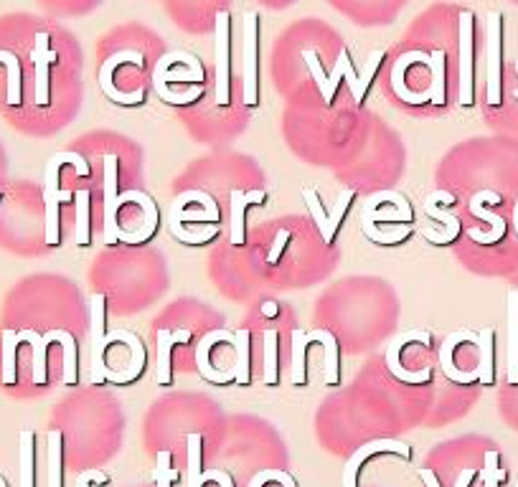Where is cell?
<instances>
[{
  "label": "cell",
  "instance_id": "2e32d148",
  "mask_svg": "<svg viewBox=\"0 0 518 487\" xmlns=\"http://www.w3.org/2000/svg\"><path fill=\"white\" fill-rule=\"evenodd\" d=\"M234 345H237V384L249 386L252 384V335L249 330H239L237 338H234Z\"/></svg>",
  "mask_w": 518,
  "mask_h": 487
},
{
  "label": "cell",
  "instance_id": "1f68e13d",
  "mask_svg": "<svg viewBox=\"0 0 518 487\" xmlns=\"http://www.w3.org/2000/svg\"><path fill=\"white\" fill-rule=\"evenodd\" d=\"M430 201H442V206H452V203H455V196H450V193H445V191H437V193H432Z\"/></svg>",
  "mask_w": 518,
  "mask_h": 487
},
{
  "label": "cell",
  "instance_id": "83f0119b",
  "mask_svg": "<svg viewBox=\"0 0 518 487\" xmlns=\"http://www.w3.org/2000/svg\"><path fill=\"white\" fill-rule=\"evenodd\" d=\"M384 51H374V54H371V59H369V64H366V69H364V77L359 79V104L364 102L366 99V94H369V87H371V79L376 77V72H379V66H381V61H384Z\"/></svg>",
  "mask_w": 518,
  "mask_h": 487
},
{
  "label": "cell",
  "instance_id": "7402d4cb",
  "mask_svg": "<svg viewBox=\"0 0 518 487\" xmlns=\"http://www.w3.org/2000/svg\"><path fill=\"white\" fill-rule=\"evenodd\" d=\"M0 64H6L8 69V104L18 107L21 104V89H23V74L21 61L11 51H0Z\"/></svg>",
  "mask_w": 518,
  "mask_h": 487
},
{
  "label": "cell",
  "instance_id": "e0dca14e",
  "mask_svg": "<svg viewBox=\"0 0 518 487\" xmlns=\"http://www.w3.org/2000/svg\"><path fill=\"white\" fill-rule=\"evenodd\" d=\"M18 338L16 330H3V386H16L18 384Z\"/></svg>",
  "mask_w": 518,
  "mask_h": 487
},
{
  "label": "cell",
  "instance_id": "8992f818",
  "mask_svg": "<svg viewBox=\"0 0 518 487\" xmlns=\"http://www.w3.org/2000/svg\"><path fill=\"white\" fill-rule=\"evenodd\" d=\"M473 31H475V18L473 13L465 11L463 16H460V104H463V107H470L475 99Z\"/></svg>",
  "mask_w": 518,
  "mask_h": 487
},
{
  "label": "cell",
  "instance_id": "4316f807",
  "mask_svg": "<svg viewBox=\"0 0 518 487\" xmlns=\"http://www.w3.org/2000/svg\"><path fill=\"white\" fill-rule=\"evenodd\" d=\"M432 102L445 104V54L435 51L432 54Z\"/></svg>",
  "mask_w": 518,
  "mask_h": 487
},
{
  "label": "cell",
  "instance_id": "ac0fdd59",
  "mask_svg": "<svg viewBox=\"0 0 518 487\" xmlns=\"http://www.w3.org/2000/svg\"><path fill=\"white\" fill-rule=\"evenodd\" d=\"M470 214L478 216V219H483V221H488V224H493V234H480V231L470 229V239L480 241V244H493V241H498L503 234H506V224H503L501 216L491 214V211H485V208L480 206L478 196H475L473 203H470Z\"/></svg>",
  "mask_w": 518,
  "mask_h": 487
},
{
  "label": "cell",
  "instance_id": "44dd1931",
  "mask_svg": "<svg viewBox=\"0 0 518 487\" xmlns=\"http://www.w3.org/2000/svg\"><path fill=\"white\" fill-rule=\"evenodd\" d=\"M353 201H356V191H346L341 198H338L336 208H333V214L328 216L326 229L320 231V234H323V239H326L328 247H333V244H336V236H338V231H341L343 219H346V214L351 211Z\"/></svg>",
  "mask_w": 518,
  "mask_h": 487
},
{
  "label": "cell",
  "instance_id": "30bf717a",
  "mask_svg": "<svg viewBox=\"0 0 518 487\" xmlns=\"http://www.w3.org/2000/svg\"><path fill=\"white\" fill-rule=\"evenodd\" d=\"M267 198L265 191H254V193H242L239 188L232 191V244L234 247H244L247 244V224H244V216H247V208L252 203H259Z\"/></svg>",
  "mask_w": 518,
  "mask_h": 487
},
{
  "label": "cell",
  "instance_id": "d6986e66",
  "mask_svg": "<svg viewBox=\"0 0 518 487\" xmlns=\"http://www.w3.org/2000/svg\"><path fill=\"white\" fill-rule=\"evenodd\" d=\"M64 480V437L59 429L49 432V487H61Z\"/></svg>",
  "mask_w": 518,
  "mask_h": 487
},
{
  "label": "cell",
  "instance_id": "d6a6232c",
  "mask_svg": "<svg viewBox=\"0 0 518 487\" xmlns=\"http://www.w3.org/2000/svg\"><path fill=\"white\" fill-rule=\"evenodd\" d=\"M277 312H280L277 302H265V305H262V315H265V318H277Z\"/></svg>",
  "mask_w": 518,
  "mask_h": 487
},
{
  "label": "cell",
  "instance_id": "7a4b0ae2",
  "mask_svg": "<svg viewBox=\"0 0 518 487\" xmlns=\"http://www.w3.org/2000/svg\"><path fill=\"white\" fill-rule=\"evenodd\" d=\"M303 56H305V61H308L310 72H313L315 82H318L320 94H323L326 104H333V97H336V89H338V84H341V79H346V84L351 87V92H353V99L359 102V94H361L359 92V77H356V72H353L351 56H348L346 46H343L341 54H338V61H336V66H333L331 77H326V74H323V66H320L315 51H305Z\"/></svg>",
  "mask_w": 518,
  "mask_h": 487
},
{
  "label": "cell",
  "instance_id": "603a6c76",
  "mask_svg": "<svg viewBox=\"0 0 518 487\" xmlns=\"http://www.w3.org/2000/svg\"><path fill=\"white\" fill-rule=\"evenodd\" d=\"M280 333L277 330H267L265 333V381L267 386L280 384V361H277V351H280Z\"/></svg>",
  "mask_w": 518,
  "mask_h": 487
},
{
  "label": "cell",
  "instance_id": "484cf974",
  "mask_svg": "<svg viewBox=\"0 0 518 487\" xmlns=\"http://www.w3.org/2000/svg\"><path fill=\"white\" fill-rule=\"evenodd\" d=\"M77 244L89 247V191H77Z\"/></svg>",
  "mask_w": 518,
  "mask_h": 487
},
{
  "label": "cell",
  "instance_id": "3957f363",
  "mask_svg": "<svg viewBox=\"0 0 518 487\" xmlns=\"http://www.w3.org/2000/svg\"><path fill=\"white\" fill-rule=\"evenodd\" d=\"M232 16L221 11L216 16V102L221 107L229 104L232 92Z\"/></svg>",
  "mask_w": 518,
  "mask_h": 487
},
{
  "label": "cell",
  "instance_id": "e575fe53",
  "mask_svg": "<svg viewBox=\"0 0 518 487\" xmlns=\"http://www.w3.org/2000/svg\"><path fill=\"white\" fill-rule=\"evenodd\" d=\"M516 72H518V61H516ZM516 97H518V92H516Z\"/></svg>",
  "mask_w": 518,
  "mask_h": 487
},
{
  "label": "cell",
  "instance_id": "5b68a950",
  "mask_svg": "<svg viewBox=\"0 0 518 487\" xmlns=\"http://www.w3.org/2000/svg\"><path fill=\"white\" fill-rule=\"evenodd\" d=\"M503 16H488V104L498 107L503 99Z\"/></svg>",
  "mask_w": 518,
  "mask_h": 487
},
{
  "label": "cell",
  "instance_id": "cb8c5ba5",
  "mask_svg": "<svg viewBox=\"0 0 518 487\" xmlns=\"http://www.w3.org/2000/svg\"><path fill=\"white\" fill-rule=\"evenodd\" d=\"M313 338L323 343L326 348V381L336 386L341 381V368H338V343L328 330H313Z\"/></svg>",
  "mask_w": 518,
  "mask_h": 487
},
{
  "label": "cell",
  "instance_id": "4dcf8cb0",
  "mask_svg": "<svg viewBox=\"0 0 518 487\" xmlns=\"http://www.w3.org/2000/svg\"><path fill=\"white\" fill-rule=\"evenodd\" d=\"M290 239H293V236H290V231L280 229V234L275 236V244H272V252H270V257H267V262H270V264L280 262V257H282V254H285V249H287V244H290Z\"/></svg>",
  "mask_w": 518,
  "mask_h": 487
},
{
  "label": "cell",
  "instance_id": "8fae6325",
  "mask_svg": "<svg viewBox=\"0 0 518 487\" xmlns=\"http://www.w3.org/2000/svg\"><path fill=\"white\" fill-rule=\"evenodd\" d=\"M18 338L34 343V386H46L49 384V371H46V353H49L51 340H59V330H51L44 338L36 335L34 330H23L18 333Z\"/></svg>",
  "mask_w": 518,
  "mask_h": 487
},
{
  "label": "cell",
  "instance_id": "f1b7e54d",
  "mask_svg": "<svg viewBox=\"0 0 518 487\" xmlns=\"http://www.w3.org/2000/svg\"><path fill=\"white\" fill-rule=\"evenodd\" d=\"M155 460H158V470H155L158 485H155V487H171V482L178 480V472L171 470L173 457L168 455V452H158V455H155Z\"/></svg>",
  "mask_w": 518,
  "mask_h": 487
},
{
  "label": "cell",
  "instance_id": "7c38bea8",
  "mask_svg": "<svg viewBox=\"0 0 518 487\" xmlns=\"http://www.w3.org/2000/svg\"><path fill=\"white\" fill-rule=\"evenodd\" d=\"M508 386H518V290L508 295Z\"/></svg>",
  "mask_w": 518,
  "mask_h": 487
},
{
  "label": "cell",
  "instance_id": "6da1fadb",
  "mask_svg": "<svg viewBox=\"0 0 518 487\" xmlns=\"http://www.w3.org/2000/svg\"><path fill=\"white\" fill-rule=\"evenodd\" d=\"M77 153H59L46 163L44 178V203H46V244L59 247V206L74 198L72 191L59 188V170L64 163H74Z\"/></svg>",
  "mask_w": 518,
  "mask_h": 487
},
{
  "label": "cell",
  "instance_id": "ffe728a7",
  "mask_svg": "<svg viewBox=\"0 0 518 487\" xmlns=\"http://www.w3.org/2000/svg\"><path fill=\"white\" fill-rule=\"evenodd\" d=\"M36 485V434L21 432V487Z\"/></svg>",
  "mask_w": 518,
  "mask_h": 487
},
{
  "label": "cell",
  "instance_id": "9c48e42d",
  "mask_svg": "<svg viewBox=\"0 0 518 487\" xmlns=\"http://www.w3.org/2000/svg\"><path fill=\"white\" fill-rule=\"evenodd\" d=\"M31 61L36 69V104H49V69L59 61V54L49 49V33H36V46L31 51Z\"/></svg>",
  "mask_w": 518,
  "mask_h": 487
},
{
  "label": "cell",
  "instance_id": "4fadbf2b",
  "mask_svg": "<svg viewBox=\"0 0 518 487\" xmlns=\"http://www.w3.org/2000/svg\"><path fill=\"white\" fill-rule=\"evenodd\" d=\"M480 384L493 386L496 384V330L483 328L480 330Z\"/></svg>",
  "mask_w": 518,
  "mask_h": 487
},
{
  "label": "cell",
  "instance_id": "d590c367",
  "mask_svg": "<svg viewBox=\"0 0 518 487\" xmlns=\"http://www.w3.org/2000/svg\"><path fill=\"white\" fill-rule=\"evenodd\" d=\"M516 229H518V221H516Z\"/></svg>",
  "mask_w": 518,
  "mask_h": 487
},
{
  "label": "cell",
  "instance_id": "ba28073f",
  "mask_svg": "<svg viewBox=\"0 0 518 487\" xmlns=\"http://www.w3.org/2000/svg\"><path fill=\"white\" fill-rule=\"evenodd\" d=\"M122 198H117V155L105 158V244H117L120 226H117V211Z\"/></svg>",
  "mask_w": 518,
  "mask_h": 487
},
{
  "label": "cell",
  "instance_id": "836d02e7",
  "mask_svg": "<svg viewBox=\"0 0 518 487\" xmlns=\"http://www.w3.org/2000/svg\"><path fill=\"white\" fill-rule=\"evenodd\" d=\"M173 340H176V343H191V333H188V330H176Z\"/></svg>",
  "mask_w": 518,
  "mask_h": 487
},
{
  "label": "cell",
  "instance_id": "d4e9b609",
  "mask_svg": "<svg viewBox=\"0 0 518 487\" xmlns=\"http://www.w3.org/2000/svg\"><path fill=\"white\" fill-rule=\"evenodd\" d=\"M59 340L64 343V384L74 386L77 384V340L67 330H59Z\"/></svg>",
  "mask_w": 518,
  "mask_h": 487
},
{
  "label": "cell",
  "instance_id": "5bb4252c",
  "mask_svg": "<svg viewBox=\"0 0 518 487\" xmlns=\"http://www.w3.org/2000/svg\"><path fill=\"white\" fill-rule=\"evenodd\" d=\"M310 343H315L313 333H305V330H293V384L295 386L308 384Z\"/></svg>",
  "mask_w": 518,
  "mask_h": 487
},
{
  "label": "cell",
  "instance_id": "9a60e30c",
  "mask_svg": "<svg viewBox=\"0 0 518 487\" xmlns=\"http://www.w3.org/2000/svg\"><path fill=\"white\" fill-rule=\"evenodd\" d=\"M173 345L171 330H158V386H173Z\"/></svg>",
  "mask_w": 518,
  "mask_h": 487
},
{
  "label": "cell",
  "instance_id": "52a82bcc",
  "mask_svg": "<svg viewBox=\"0 0 518 487\" xmlns=\"http://www.w3.org/2000/svg\"><path fill=\"white\" fill-rule=\"evenodd\" d=\"M105 295L97 292L92 297V384L100 386L105 384L107 378V330H105V318H107V307H105Z\"/></svg>",
  "mask_w": 518,
  "mask_h": 487
},
{
  "label": "cell",
  "instance_id": "f546056e",
  "mask_svg": "<svg viewBox=\"0 0 518 487\" xmlns=\"http://www.w3.org/2000/svg\"><path fill=\"white\" fill-rule=\"evenodd\" d=\"M303 196H305V201H308V208H310V211H313L315 224H318V229L323 231V229H326V224H328V216H326V211H323V206H320V198L315 196V191H310V188H305Z\"/></svg>",
  "mask_w": 518,
  "mask_h": 487
},
{
  "label": "cell",
  "instance_id": "8d00e7d4",
  "mask_svg": "<svg viewBox=\"0 0 518 487\" xmlns=\"http://www.w3.org/2000/svg\"><path fill=\"white\" fill-rule=\"evenodd\" d=\"M0 198H3V193H0Z\"/></svg>",
  "mask_w": 518,
  "mask_h": 487
},
{
  "label": "cell",
  "instance_id": "277c9868",
  "mask_svg": "<svg viewBox=\"0 0 518 487\" xmlns=\"http://www.w3.org/2000/svg\"><path fill=\"white\" fill-rule=\"evenodd\" d=\"M259 102V16H244V104Z\"/></svg>",
  "mask_w": 518,
  "mask_h": 487
}]
</instances>
